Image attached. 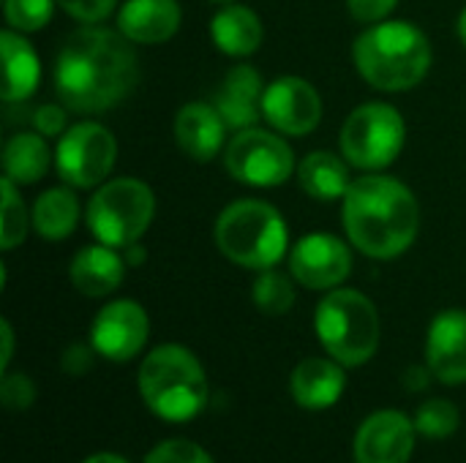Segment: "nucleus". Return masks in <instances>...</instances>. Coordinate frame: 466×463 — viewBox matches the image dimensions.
Segmentation results:
<instances>
[{
	"instance_id": "nucleus-1",
	"label": "nucleus",
	"mask_w": 466,
	"mask_h": 463,
	"mask_svg": "<svg viewBox=\"0 0 466 463\" xmlns=\"http://www.w3.org/2000/svg\"><path fill=\"white\" fill-rule=\"evenodd\" d=\"M139 79V60L120 30L87 25L74 30L55 60V90L66 109L98 115L120 104Z\"/></svg>"
},
{
	"instance_id": "nucleus-18",
	"label": "nucleus",
	"mask_w": 466,
	"mask_h": 463,
	"mask_svg": "<svg viewBox=\"0 0 466 463\" xmlns=\"http://www.w3.org/2000/svg\"><path fill=\"white\" fill-rule=\"evenodd\" d=\"M180 16L177 0H126L117 27L134 44H161L177 33Z\"/></svg>"
},
{
	"instance_id": "nucleus-21",
	"label": "nucleus",
	"mask_w": 466,
	"mask_h": 463,
	"mask_svg": "<svg viewBox=\"0 0 466 463\" xmlns=\"http://www.w3.org/2000/svg\"><path fill=\"white\" fill-rule=\"evenodd\" d=\"M210 35H213V44L229 55V57H246V55H254L262 44V22L259 16L246 8V5H224L213 22H210Z\"/></svg>"
},
{
	"instance_id": "nucleus-6",
	"label": "nucleus",
	"mask_w": 466,
	"mask_h": 463,
	"mask_svg": "<svg viewBox=\"0 0 466 463\" xmlns=\"http://www.w3.org/2000/svg\"><path fill=\"white\" fill-rule=\"evenodd\" d=\"M314 327L325 352L341 366L358 368L377 355L380 314L363 292L330 289L317 306Z\"/></svg>"
},
{
	"instance_id": "nucleus-24",
	"label": "nucleus",
	"mask_w": 466,
	"mask_h": 463,
	"mask_svg": "<svg viewBox=\"0 0 466 463\" xmlns=\"http://www.w3.org/2000/svg\"><path fill=\"white\" fill-rule=\"evenodd\" d=\"M33 226L46 240H63L76 229L79 202L68 188H49L33 205Z\"/></svg>"
},
{
	"instance_id": "nucleus-31",
	"label": "nucleus",
	"mask_w": 466,
	"mask_h": 463,
	"mask_svg": "<svg viewBox=\"0 0 466 463\" xmlns=\"http://www.w3.org/2000/svg\"><path fill=\"white\" fill-rule=\"evenodd\" d=\"M0 398L8 412H25L35 401V388L25 374H3Z\"/></svg>"
},
{
	"instance_id": "nucleus-7",
	"label": "nucleus",
	"mask_w": 466,
	"mask_h": 463,
	"mask_svg": "<svg viewBox=\"0 0 466 463\" xmlns=\"http://www.w3.org/2000/svg\"><path fill=\"white\" fill-rule=\"evenodd\" d=\"M156 216V196L147 183L117 177L104 183L87 205V226L98 243L128 248L137 243Z\"/></svg>"
},
{
	"instance_id": "nucleus-15",
	"label": "nucleus",
	"mask_w": 466,
	"mask_h": 463,
	"mask_svg": "<svg viewBox=\"0 0 466 463\" xmlns=\"http://www.w3.org/2000/svg\"><path fill=\"white\" fill-rule=\"evenodd\" d=\"M426 363L431 377L445 385L466 382V311L451 308L434 317L426 338Z\"/></svg>"
},
{
	"instance_id": "nucleus-39",
	"label": "nucleus",
	"mask_w": 466,
	"mask_h": 463,
	"mask_svg": "<svg viewBox=\"0 0 466 463\" xmlns=\"http://www.w3.org/2000/svg\"><path fill=\"white\" fill-rule=\"evenodd\" d=\"M224 3H227V0H224Z\"/></svg>"
},
{
	"instance_id": "nucleus-26",
	"label": "nucleus",
	"mask_w": 466,
	"mask_h": 463,
	"mask_svg": "<svg viewBox=\"0 0 466 463\" xmlns=\"http://www.w3.org/2000/svg\"><path fill=\"white\" fill-rule=\"evenodd\" d=\"M254 306L262 311V314H270V317H281L287 314L292 306H295V287L292 281L284 276V273H276V270H262L259 278L254 281Z\"/></svg>"
},
{
	"instance_id": "nucleus-30",
	"label": "nucleus",
	"mask_w": 466,
	"mask_h": 463,
	"mask_svg": "<svg viewBox=\"0 0 466 463\" xmlns=\"http://www.w3.org/2000/svg\"><path fill=\"white\" fill-rule=\"evenodd\" d=\"M145 463H213L208 450L188 439H167L147 453Z\"/></svg>"
},
{
	"instance_id": "nucleus-29",
	"label": "nucleus",
	"mask_w": 466,
	"mask_h": 463,
	"mask_svg": "<svg viewBox=\"0 0 466 463\" xmlns=\"http://www.w3.org/2000/svg\"><path fill=\"white\" fill-rule=\"evenodd\" d=\"M55 5V0H5V22L16 33H33L52 19Z\"/></svg>"
},
{
	"instance_id": "nucleus-36",
	"label": "nucleus",
	"mask_w": 466,
	"mask_h": 463,
	"mask_svg": "<svg viewBox=\"0 0 466 463\" xmlns=\"http://www.w3.org/2000/svg\"><path fill=\"white\" fill-rule=\"evenodd\" d=\"M82 463H128L126 458H120V456H115V453H96V456H90L87 461Z\"/></svg>"
},
{
	"instance_id": "nucleus-5",
	"label": "nucleus",
	"mask_w": 466,
	"mask_h": 463,
	"mask_svg": "<svg viewBox=\"0 0 466 463\" xmlns=\"http://www.w3.org/2000/svg\"><path fill=\"white\" fill-rule=\"evenodd\" d=\"M287 224L281 213L259 199H240L224 207L216 221L218 251L243 267L268 270L287 251Z\"/></svg>"
},
{
	"instance_id": "nucleus-10",
	"label": "nucleus",
	"mask_w": 466,
	"mask_h": 463,
	"mask_svg": "<svg viewBox=\"0 0 466 463\" xmlns=\"http://www.w3.org/2000/svg\"><path fill=\"white\" fill-rule=\"evenodd\" d=\"M117 158V142L109 128L101 123H76L71 126L55 153L57 175L74 186V188H93L104 183L115 166Z\"/></svg>"
},
{
	"instance_id": "nucleus-35",
	"label": "nucleus",
	"mask_w": 466,
	"mask_h": 463,
	"mask_svg": "<svg viewBox=\"0 0 466 463\" xmlns=\"http://www.w3.org/2000/svg\"><path fill=\"white\" fill-rule=\"evenodd\" d=\"M0 333H3V357H0V368L5 371L8 368V360H11V352H14V333H11V325L3 319L0 322Z\"/></svg>"
},
{
	"instance_id": "nucleus-33",
	"label": "nucleus",
	"mask_w": 466,
	"mask_h": 463,
	"mask_svg": "<svg viewBox=\"0 0 466 463\" xmlns=\"http://www.w3.org/2000/svg\"><path fill=\"white\" fill-rule=\"evenodd\" d=\"M396 5H399V0H347L350 14H352L358 22H366V25L385 22V19L393 14Z\"/></svg>"
},
{
	"instance_id": "nucleus-32",
	"label": "nucleus",
	"mask_w": 466,
	"mask_h": 463,
	"mask_svg": "<svg viewBox=\"0 0 466 463\" xmlns=\"http://www.w3.org/2000/svg\"><path fill=\"white\" fill-rule=\"evenodd\" d=\"M66 14H71L74 19L85 22V25H96L101 19H106L115 8L117 0H55Z\"/></svg>"
},
{
	"instance_id": "nucleus-17",
	"label": "nucleus",
	"mask_w": 466,
	"mask_h": 463,
	"mask_svg": "<svg viewBox=\"0 0 466 463\" xmlns=\"http://www.w3.org/2000/svg\"><path fill=\"white\" fill-rule=\"evenodd\" d=\"M262 96H265V87H262V76L257 74V68L238 65L224 76L213 98V106L224 117L227 128L243 131V128H254V123L259 120Z\"/></svg>"
},
{
	"instance_id": "nucleus-11",
	"label": "nucleus",
	"mask_w": 466,
	"mask_h": 463,
	"mask_svg": "<svg viewBox=\"0 0 466 463\" xmlns=\"http://www.w3.org/2000/svg\"><path fill=\"white\" fill-rule=\"evenodd\" d=\"M147 336L150 322L145 308L134 300H115L98 311L90 330V347L112 363H126L142 352Z\"/></svg>"
},
{
	"instance_id": "nucleus-27",
	"label": "nucleus",
	"mask_w": 466,
	"mask_h": 463,
	"mask_svg": "<svg viewBox=\"0 0 466 463\" xmlns=\"http://www.w3.org/2000/svg\"><path fill=\"white\" fill-rule=\"evenodd\" d=\"M459 423H461V415L459 409L445 401V398H431L426 401L418 415H415V428L418 434L429 437V439H448L459 431Z\"/></svg>"
},
{
	"instance_id": "nucleus-2",
	"label": "nucleus",
	"mask_w": 466,
	"mask_h": 463,
	"mask_svg": "<svg viewBox=\"0 0 466 463\" xmlns=\"http://www.w3.org/2000/svg\"><path fill=\"white\" fill-rule=\"evenodd\" d=\"M341 216L352 246L371 259H393L404 254L415 243L420 226L415 194L388 175L352 180L344 194Z\"/></svg>"
},
{
	"instance_id": "nucleus-34",
	"label": "nucleus",
	"mask_w": 466,
	"mask_h": 463,
	"mask_svg": "<svg viewBox=\"0 0 466 463\" xmlns=\"http://www.w3.org/2000/svg\"><path fill=\"white\" fill-rule=\"evenodd\" d=\"M33 126H35V131L44 134V136H57V134H63V128H66V109L52 106V104L38 106L35 115H33Z\"/></svg>"
},
{
	"instance_id": "nucleus-20",
	"label": "nucleus",
	"mask_w": 466,
	"mask_h": 463,
	"mask_svg": "<svg viewBox=\"0 0 466 463\" xmlns=\"http://www.w3.org/2000/svg\"><path fill=\"white\" fill-rule=\"evenodd\" d=\"M126 262L112 246H87L71 262V284L85 297H104L123 284Z\"/></svg>"
},
{
	"instance_id": "nucleus-13",
	"label": "nucleus",
	"mask_w": 466,
	"mask_h": 463,
	"mask_svg": "<svg viewBox=\"0 0 466 463\" xmlns=\"http://www.w3.org/2000/svg\"><path fill=\"white\" fill-rule=\"evenodd\" d=\"M289 270L309 289H336L352 273V254L344 240L314 232L298 240L289 254Z\"/></svg>"
},
{
	"instance_id": "nucleus-28",
	"label": "nucleus",
	"mask_w": 466,
	"mask_h": 463,
	"mask_svg": "<svg viewBox=\"0 0 466 463\" xmlns=\"http://www.w3.org/2000/svg\"><path fill=\"white\" fill-rule=\"evenodd\" d=\"M14 186H16L14 180L3 177V224H0L3 251H11L14 246H19L27 232V210Z\"/></svg>"
},
{
	"instance_id": "nucleus-4",
	"label": "nucleus",
	"mask_w": 466,
	"mask_h": 463,
	"mask_svg": "<svg viewBox=\"0 0 466 463\" xmlns=\"http://www.w3.org/2000/svg\"><path fill=\"white\" fill-rule=\"evenodd\" d=\"M139 393L147 409L167 423L194 420L208 407V377L202 363L177 344L156 347L139 368Z\"/></svg>"
},
{
	"instance_id": "nucleus-9",
	"label": "nucleus",
	"mask_w": 466,
	"mask_h": 463,
	"mask_svg": "<svg viewBox=\"0 0 466 463\" xmlns=\"http://www.w3.org/2000/svg\"><path fill=\"white\" fill-rule=\"evenodd\" d=\"M224 164L235 180L257 188H273L289 180L295 169V156L279 134L262 128H243L227 145Z\"/></svg>"
},
{
	"instance_id": "nucleus-12",
	"label": "nucleus",
	"mask_w": 466,
	"mask_h": 463,
	"mask_svg": "<svg viewBox=\"0 0 466 463\" xmlns=\"http://www.w3.org/2000/svg\"><path fill=\"white\" fill-rule=\"evenodd\" d=\"M262 115L276 131L289 136H303L319 126L322 98L311 82L300 76H281L265 87Z\"/></svg>"
},
{
	"instance_id": "nucleus-19",
	"label": "nucleus",
	"mask_w": 466,
	"mask_h": 463,
	"mask_svg": "<svg viewBox=\"0 0 466 463\" xmlns=\"http://www.w3.org/2000/svg\"><path fill=\"white\" fill-rule=\"evenodd\" d=\"M227 123L213 104L191 101L175 117V139L194 161H210L224 145Z\"/></svg>"
},
{
	"instance_id": "nucleus-8",
	"label": "nucleus",
	"mask_w": 466,
	"mask_h": 463,
	"mask_svg": "<svg viewBox=\"0 0 466 463\" xmlns=\"http://www.w3.org/2000/svg\"><path fill=\"white\" fill-rule=\"evenodd\" d=\"M407 126L396 106L371 101L358 106L341 128L344 158L366 172L390 166L404 147Z\"/></svg>"
},
{
	"instance_id": "nucleus-25",
	"label": "nucleus",
	"mask_w": 466,
	"mask_h": 463,
	"mask_svg": "<svg viewBox=\"0 0 466 463\" xmlns=\"http://www.w3.org/2000/svg\"><path fill=\"white\" fill-rule=\"evenodd\" d=\"M46 166H49V150L38 131L35 134L22 131L8 139V145L3 150V169H5L8 180H14L19 186L35 183L38 177H44Z\"/></svg>"
},
{
	"instance_id": "nucleus-23",
	"label": "nucleus",
	"mask_w": 466,
	"mask_h": 463,
	"mask_svg": "<svg viewBox=\"0 0 466 463\" xmlns=\"http://www.w3.org/2000/svg\"><path fill=\"white\" fill-rule=\"evenodd\" d=\"M298 180H300V188L319 202L344 199V194L352 186L347 164L339 156L325 153V150H314L311 156L303 158V164L298 166Z\"/></svg>"
},
{
	"instance_id": "nucleus-3",
	"label": "nucleus",
	"mask_w": 466,
	"mask_h": 463,
	"mask_svg": "<svg viewBox=\"0 0 466 463\" xmlns=\"http://www.w3.org/2000/svg\"><path fill=\"white\" fill-rule=\"evenodd\" d=\"M352 57L369 85L385 93H401L429 74L431 44L420 27L401 19H385L358 35Z\"/></svg>"
},
{
	"instance_id": "nucleus-37",
	"label": "nucleus",
	"mask_w": 466,
	"mask_h": 463,
	"mask_svg": "<svg viewBox=\"0 0 466 463\" xmlns=\"http://www.w3.org/2000/svg\"><path fill=\"white\" fill-rule=\"evenodd\" d=\"M142 259H145V251H142L137 243H131V246H128V262H131V265H139Z\"/></svg>"
},
{
	"instance_id": "nucleus-16",
	"label": "nucleus",
	"mask_w": 466,
	"mask_h": 463,
	"mask_svg": "<svg viewBox=\"0 0 466 463\" xmlns=\"http://www.w3.org/2000/svg\"><path fill=\"white\" fill-rule=\"evenodd\" d=\"M289 388H292V398L300 409L322 412L341 401L347 377H344V368L339 360L309 357V360L298 363V368L292 371Z\"/></svg>"
},
{
	"instance_id": "nucleus-38",
	"label": "nucleus",
	"mask_w": 466,
	"mask_h": 463,
	"mask_svg": "<svg viewBox=\"0 0 466 463\" xmlns=\"http://www.w3.org/2000/svg\"><path fill=\"white\" fill-rule=\"evenodd\" d=\"M459 33H461V41H464L466 46V8L461 11V19H459Z\"/></svg>"
},
{
	"instance_id": "nucleus-14",
	"label": "nucleus",
	"mask_w": 466,
	"mask_h": 463,
	"mask_svg": "<svg viewBox=\"0 0 466 463\" xmlns=\"http://www.w3.org/2000/svg\"><path fill=\"white\" fill-rule=\"evenodd\" d=\"M415 423L393 409L374 412L355 434V463H410L415 450Z\"/></svg>"
},
{
	"instance_id": "nucleus-22",
	"label": "nucleus",
	"mask_w": 466,
	"mask_h": 463,
	"mask_svg": "<svg viewBox=\"0 0 466 463\" xmlns=\"http://www.w3.org/2000/svg\"><path fill=\"white\" fill-rule=\"evenodd\" d=\"M0 49L5 60V82H3V98L5 101H25L33 96L41 79V65L33 52V46L22 38L16 30H5L0 35Z\"/></svg>"
}]
</instances>
